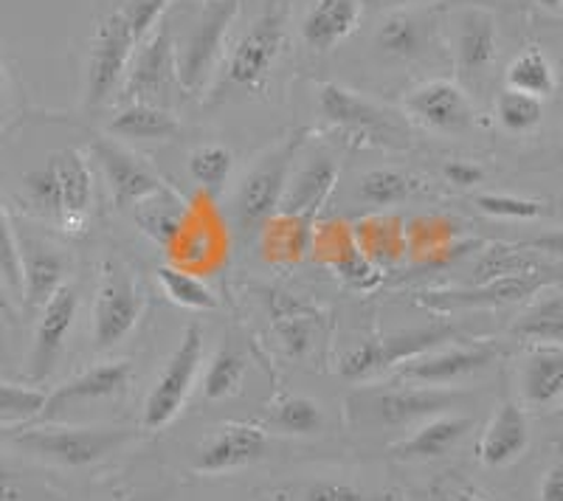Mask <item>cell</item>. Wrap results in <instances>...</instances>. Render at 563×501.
<instances>
[{
    "label": "cell",
    "mask_w": 563,
    "mask_h": 501,
    "mask_svg": "<svg viewBox=\"0 0 563 501\" xmlns=\"http://www.w3.org/2000/svg\"><path fill=\"white\" fill-rule=\"evenodd\" d=\"M319 110L327 124H333L350 142L366 147L406 149L411 144V133L406 119H400L391 108L361 97L344 85L327 82L319 90Z\"/></svg>",
    "instance_id": "obj_1"
},
{
    "label": "cell",
    "mask_w": 563,
    "mask_h": 501,
    "mask_svg": "<svg viewBox=\"0 0 563 501\" xmlns=\"http://www.w3.org/2000/svg\"><path fill=\"white\" fill-rule=\"evenodd\" d=\"M240 12V0H206L198 26L186 34L175 48V71L178 85L186 93H198L211 79V71L218 65L220 48Z\"/></svg>",
    "instance_id": "obj_2"
},
{
    "label": "cell",
    "mask_w": 563,
    "mask_h": 501,
    "mask_svg": "<svg viewBox=\"0 0 563 501\" xmlns=\"http://www.w3.org/2000/svg\"><path fill=\"white\" fill-rule=\"evenodd\" d=\"M288 12V0H271L265 12L251 23L249 32L234 45L229 65H225V88L254 90L268 77L271 65L276 63L282 45L288 40V32H285Z\"/></svg>",
    "instance_id": "obj_3"
},
{
    "label": "cell",
    "mask_w": 563,
    "mask_h": 501,
    "mask_svg": "<svg viewBox=\"0 0 563 501\" xmlns=\"http://www.w3.org/2000/svg\"><path fill=\"white\" fill-rule=\"evenodd\" d=\"M200 360H203V333H200L198 324H189L178 349L169 355L167 367L150 389L147 403H144V417H141L144 428L161 431L178 417L200 372Z\"/></svg>",
    "instance_id": "obj_4"
},
{
    "label": "cell",
    "mask_w": 563,
    "mask_h": 501,
    "mask_svg": "<svg viewBox=\"0 0 563 501\" xmlns=\"http://www.w3.org/2000/svg\"><path fill=\"white\" fill-rule=\"evenodd\" d=\"M133 439L128 428H26L14 443L65 468H85Z\"/></svg>",
    "instance_id": "obj_5"
},
{
    "label": "cell",
    "mask_w": 563,
    "mask_h": 501,
    "mask_svg": "<svg viewBox=\"0 0 563 501\" xmlns=\"http://www.w3.org/2000/svg\"><path fill=\"white\" fill-rule=\"evenodd\" d=\"M299 144L301 133H294L290 138H285L243 180V187L238 192V220L245 232H256L279 209L282 194H285V187H288L290 162L296 158Z\"/></svg>",
    "instance_id": "obj_6"
},
{
    "label": "cell",
    "mask_w": 563,
    "mask_h": 501,
    "mask_svg": "<svg viewBox=\"0 0 563 501\" xmlns=\"http://www.w3.org/2000/svg\"><path fill=\"white\" fill-rule=\"evenodd\" d=\"M144 299L130 277V270L119 263H108L102 270L97 304H93V344L97 349L115 347L119 341L128 338L139 324Z\"/></svg>",
    "instance_id": "obj_7"
},
{
    "label": "cell",
    "mask_w": 563,
    "mask_h": 501,
    "mask_svg": "<svg viewBox=\"0 0 563 501\" xmlns=\"http://www.w3.org/2000/svg\"><path fill=\"white\" fill-rule=\"evenodd\" d=\"M135 45L139 43H135L133 32H130L128 20H124L122 12L108 14V18L99 23L88 63L90 108H99V104L110 102V97H113L115 90L122 88Z\"/></svg>",
    "instance_id": "obj_8"
},
{
    "label": "cell",
    "mask_w": 563,
    "mask_h": 501,
    "mask_svg": "<svg viewBox=\"0 0 563 501\" xmlns=\"http://www.w3.org/2000/svg\"><path fill=\"white\" fill-rule=\"evenodd\" d=\"M454 335V327H445V324H434V327L422 330H404L397 335H386V338H369L364 344H358L355 349L341 358V375L346 380H364L369 375L380 372V369L391 367V364H400V360H411L417 355H426L449 341Z\"/></svg>",
    "instance_id": "obj_9"
},
{
    "label": "cell",
    "mask_w": 563,
    "mask_h": 501,
    "mask_svg": "<svg viewBox=\"0 0 563 501\" xmlns=\"http://www.w3.org/2000/svg\"><path fill=\"white\" fill-rule=\"evenodd\" d=\"M173 85H178V71H175V45L173 26L164 18L155 26V32L144 40L141 52L135 54L133 68L124 77V99L130 102H147V99L164 97ZM180 88V85H178Z\"/></svg>",
    "instance_id": "obj_10"
},
{
    "label": "cell",
    "mask_w": 563,
    "mask_h": 501,
    "mask_svg": "<svg viewBox=\"0 0 563 501\" xmlns=\"http://www.w3.org/2000/svg\"><path fill=\"white\" fill-rule=\"evenodd\" d=\"M167 250L173 257V265L189 270L195 277L220 268L225 259V232L218 212L211 207H200V203L195 207L192 203L178 237L173 240Z\"/></svg>",
    "instance_id": "obj_11"
},
{
    "label": "cell",
    "mask_w": 563,
    "mask_h": 501,
    "mask_svg": "<svg viewBox=\"0 0 563 501\" xmlns=\"http://www.w3.org/2000/svg\"><path fill=\"white\" fill-rule=\"evenodd\" d=\"M40 310L43 313H40L37 330H34V347L32 355H29V378L34 383H43L57 369V360L63 355L65 341H68L70 327H74V319H77L79 310L77 288L74 285H63Z\"/></svg>",
    "instance_id": "obj_12"
},
{
    "label": "cell",
    "mask_w": 563,
    "mask_h": 501,
    "mask_svg": "<svg viewBox=\"0 0 563 501\" xmlns=\"http://www.w3.org/2000/svg\"><path fill=\"white\" fill-rule=\"evenodd\" d=\"M406 110L422 127L434 130V133L456 135L474 124L471 99L449 79H431V82L411 88L406 97Z\"/></svg>",
    "instance_id": "obj_13"
},
{
    "label": "cell",
    "mask_w": 563,
    "mask_h": 501,
    "mask_svg": "<svg viewBox=\"0 0 563 501\" xmlns=\"http://www.w3.org/2000/svg\"><path fill=\"white\" fill-rule=\"evenodd\" d=\"M130 383V364L128 360H110V364H99L90 367L88 372L70 378L52 394H45V403L34 420L37 423H48L65 414L68 409H77L85 403H97V400H110L115 394H122Z\"/></svg>",
    "instance_id": "obj_14"
},
{
    "label": "cell",
    "mask_w": 563,
    "mask_h": 501,
    "mask_svg": "<svg viewBox=\"0 0 563 501\" xmlns=\"http://www.w3.org/2000/svg\"><path fill=\"white\" fill-rule=\"evenodd\" d=\"M93 155H97L99 167H102L110 192H113V200L119 207H139L141 200L153 198L155 192L164 189L161 178L147 164H141L133 153H128L110 138H97Z\"/></svg>",
    "instance_id": "obj_15"
},
{
    "label": "cell",
    "mask_w": 563,
    "mask_h": 501,
    "mask_svg": "<svg viewBox=\"0 0 563 501\" xmlns=\"http://www.w3.org/2000/svg\"><path fill=\"white\" fill-rule=\"evenodd\" d=\"M496 358H499V347H493V344L451 347L434 355L411 358V364H406V367L400 369V375L429 386H449V383H456V380L467 378V375L479 372V369L490 367Z\"/></svg>",
    "instance_id": "obj_16"
},
{
    "label": "cell",
    "mask_w": 563,
    "mask_h": 501,
    "mask_svg": "<svg viewBox=\"0 0 563 501\" xmlns=\"http://www.w3.org/2000/svg\"><path fill=\"white\" fill-rule=\"evenodd\" d=\"M550 285L544 274H512V277L490 279L485 285H474L471 290H454V293H431L426 302L437 310H460V308H496V304L521 302L527 296H536Z\"/></svg>",
    "instance_id": "obj_17"
},
{
    "label": "cell",
    "mask_w": 563,
    "mask_h": 501,
    "mask_svg": "<svg viewBox=\"0 0 563 501\" xmlns=\"http://www.w3.org/2000/svg\"><path fill=\"white\" fill-rule=\"evenodd\" d=\"M265 450H268V439L260 428H254V425H225L218 437L203 445L195 470H200V474L238 470L256 463V459H263Z\"/></svg>",
    "instance_id": "obj_18"
},
{
    "label": "cell",
    "mask_w": 563,
    "mask_h": 501,
    "mask_svg": "<svg viewBox=\"0 0 563 501\" xmlns=\"http://www.w3.org/2000/svg\"><path fill=\"white\" fill-rule=\"evenodd\" d=\"M530 445V425L519 403H501L479 439V459L487 468L516 463Z\"/></svg>",
    "instance_id": "obj_19"
},
{
    "label": "cell",
    "mask_w": 563,
    "mask_h": 501,
    "mask_svg": "<svg viewBox=\"0 0 563 501\" xmlns=\"http://www.w3.org/2000/svg\"><path fill=\"white\" fill-rule=\"evenodd\" d=\"M521 400L532 412H552L563 400V347H536L521 369Z\"/></svg>",
    "instance_id": "obj_20"
},
{
    "label": "cell",
    "mask_w": 563,
    "mask_h": 501,
    "mask_svg": "<svg viewBox=\"0 0 563 501\" xmlns=\"http://www.w3.org/2000/svg\"><path fill=\"white\" fill-rule=\"evenodd\" d=\"M431 34H434V9H397L384 18L375 43L386 57L415 59L429 48Z\"/></svg>",
    "instance_id": "obj_21"
},
{
    "label": "cell",
    "mask_w": 563,
    "mask_h": 501,
    "mask_svg": "<svg viewBox=\"0 0 563 501\" xmlns=\"http://www.w3.org/2000/svg\"><path fill=\"white\" fill-rule=\"evenodd\" d=\"M361 0H316L301 20V37L313 52H333L358 26Z\"/></svg>",
    "instance_id": "obj_22"
},
{
    "label": "cell",
    "mask_w": 563,
    "mask_h": 501,
    "mask_svg": "<svg viewBox=\"0 0 563 501\" xmlns=\"http://www.w3.org/2000/svg\"><path fill=\"white\" fill-rule=\"evenodd\" d=\"M313 250L321 263L333 265L346 282L358 285V288L375 282V265L364 257V250L358 248V240L344 223L324 225L316 234Z\"/></svg>",
    "instance_id": "obj_23"
},
{
    "label": "cell",
    "mask_w": 563,
    "mask_h": 501,
    "mask_svg": "<svg viewBox=\"0 0 563 501\" xmlns=\"http://www.w3.org/2000/svg\"><path fill=\"white\" fill-rule=\"evenodd\" d=\"M456 400L460 394L449 389H391L375 400V412L386 425H409L445 412Z\"/></svg>",
    "instance_id": "obj_24"
},
{
    "label": "cell",
    "mask_w": 563,
    "mask_h": 501,
    "mask_svg": "<svg viewBox=\"0 0 563 501\" xmlns=\"http://www.w3.org/2000/svg\"><path fill=\"white\" fill-rule=\"evenodd\" d=\"M20 259H23V302L29 308H43L65 279V263L57 250L34 240H23L20 245Z\"/></svg>",
    "instance_id": "obj_25"
},
{
    "label": "cell",
    "mask_w": 563,
    "mask_h": 501,
    "mask_svg": "<svg viewBox=\"0 0 563 501\" xmlns=\"http://www.w3.org/2000/svg\"><path fill=\"white\" fill-rule=\"evenodd\" d=\"M335 180H339V167L324 155H316L308 167H301L294 178L288 180L285 194H282L279 212L282 214H310L333 192Z\"/></svg>",
    "instance_id": "obj_26"
},
{
    "label": "cell",
    "mask_w": 563,
    "mask_h": 501,
    "mask_svg": "<svg viewBox=\"0 0 563 501\" xmlns=\"http://www.w3.org/2000/svg\"><path fill=\"white\" fill-rule=\"evenodd\" d=\"M496 57V20L485 9H467L456 32V65L462 74H482Z\"/></svg>",
    "instance_id": "obj_27"
},
{
    "label": "cell",
    "mask_w": 563,
    "mask_h": 501,
    "mask_svg": "<svg viewBox=\"0 0 563 501\" xmlns=\"http://www.w3.org/2000/svg\"><path fill=\"white\" fill-rule=\"evenodd\" d=\"M48 164L54 167L59 180V192H63V223H79L85 220L93 200V180H90L88 164L77 149H59L48 155Z\"/></svg>",
    "instance_id": "obj_28"
},
{
    "label": "cell",
    "mask_w": 563,
    "mask_h": 501,
    "mask_svg": "<svg viewBox=\"0 0 563 501\" xmlns=\"http://www.w3.org/2000/svg\"><path fill=\"white\" fill-rule=\"evenodd\" d=\"M310 214H274L263 225V254L276 265H290L305 259L310 250Z\"/></svg>",
    "instance_id": "obj_29"
},
{
    "label": "cell",
    "mask_w": 563,
    "mask_h": 501,
    "mask_svg": "<svg viewBox=\"0 0 563 501\" xmlns=\"http://www.w3.org/2000/svg\"><path fill=\"white\" fill-rule=\"evenodd\" d=\"M268 310L285 353L290 358H301L310 349V344H313V310H308V304H301L296 296L282 293V290H271Z\"/></svg>",
    "instance_id": "obj_30"
},
{
    "label": "cell",
    "mask_w": 563,
    "mask_h": 501,
    "mask_svg": "<svg viewBox=\"0 0 563 501\" xmlns=\"http://www.w3.org/2000/svg\"><path fill=\"white\" fill-rule=\"evenodd\" d=\"M474 420L471 417H434L426 425L409 434L400 445H395L397 459H437L445 457L467 431Z\"/></svg>",
    "instance_id": "obj_31"
},
{
    "label": "cell",
    "mask_w": 563,
    "mask_h": 501,
    "mask_svg": "<svg viewBox=\"0 0 563 501\" xmlns=\"http://www.w3.org/2000/svg\"><path fill=\"white\" fill-rule=\"evenodd\" d=\"M178 119L164 108L150 102H133L122 113H115L108 124V133L115 138H133V142H167L178 135Z\"/></svg>",
    "instance_id": "obj_32"
},
{
    "label": "cell",
    "mask_w": 563,
    "mask_h": 501,
    "mask_svg": "<svg viewBox=\"0 0 563 501\" xmlns=\"http://www.w3.org/2000/svg\"><path fill=\"white\" fill-rule=\"evenodd\" d=\"M186 214H189V207L175 192H169L167 187L155 192L153 198L141 200L135 207V223L144 229L147 237H153L155 243L169 248L173 240L178 237L180 225H184Z\"/></svg>",
    "instance_id": "obj_33"
},
{
    "label": "cell",
    "mask_w": 563,
    "mask_h": 501,
    "mask_svg": "<svg viewBox=\"0 0 563 501\" xmlns=\"http://www.w3.org/2000/svg\"><path fill=\"white\" fill-rule=\"evenodd\" d=\"M355 240H358V248L364 250V257L372 265H380V268L395 265L397 259L404 257V250H409L404 220L397 218L364 220L358 225V232H355Z\"/></svg>",
    "instance_id": "obj_34"
},
{
    "label": "cell",
    "mask_w": 563,
    "mask_h": 501,
    "mask_svg": "<svg viewBox=\"0 0 563 501\" xmlns=\"http://www.w3.org/2000/svg\"><path fill=\"white\" fill-rule=\"evenodd\" d=\"M510 333L516 338L538 344V347L563 344V296L550 293L544 299H538L530 310H525L516 319Z\"/></svg>",
    "instance_id": "obj_35"
},
{
    "label": "cell",
    "mask_w": 563,
    "mask_h": 501,
    "mask_svg": "<svg viewBox=\"0 0 563 501\" xmlns=\"http://www.w3.org/2000/svg\"><path fill=\"white\" fill-rule=\"evenodd\" d=\"M507 88L536 99L552 97L558 88V77L550 57L544 52H538V48L521 52L519 57L512 59L510 68H507Z\"/></svg>",
    "instance_id": "obj_36"
},
{
    "label": "cell",
    "mask_w": 563,
    "mask_h": 501,
    "mask_svg": "<svg viewBox=\"0 0 563 501\" xmlns=\"http://www.w3.org/2000/svg\"><path fill=\"white\" fill-rule=\"evenodd\" d=\"M158 285L169 302L180 304L186 310H214L218 308V296L206 288V282L189 270L178 265H161Z\"/></svg>",
    "instance_id": "obj_37"
},
{
    "label": "cell",
    "mask_w": 563,
    "mask_h": 501,
    "mask_svg": "<svg viewBox=\"0 0 563 501\" xmlns=\"http://www.w3.org/2000/svg\"><path fill=\"white\" fill-rule=\"evenodd\" d=\"M411 187H415V180L397 169H372L358 180V194L369 207L386 209L404 203L411 194Z\"/></svg>",
    "instance_id": "obj_38"
},
{
    "label": "cell",
    "mask_w": 563,
    "mask_h": 501,
    "mask_svg": "<svg viewBox=\"0 0 563 501\" xmlns=\"http://www.w3.org/2000/svg\"><path fill=\"white\" fill-rule=\"evenodd\" d=\"M245 369H249V364H245L243 355L225 344V347L211 358L209 369H206L203 394L209 400H220L234 394L240 389V383H243Z\"/></svg>",
    "instance_id": "obj_39"
},
{
    "label": "cell",
    "mask_w": 563,
    "mask_h": 501,
    "mask_svg": "<svg viewBox=\"0 0 563 501\" xmlns=\"http://www.w3.org/2000/svg\"><path fill=\"white\" fill-rule=\"evenodd\" d=\"M496 119H499V124L507 133H532L541 124V119H544V104H541V99L507 88L496 99Z\"/></svg>",
    "instance_id": "obj_40"
},
{
    "label": "cell",
    "mask_w": 563,
    "mask_h": 501,
    "mask_svg": "<svg viewBox=\"0 0 563 501\" xmlns=\"http://www.w3.org/2000/svg\"><path fill=\"white\" fill-rule=\"evenodd\" d=\"M231 167H234V158L223 144H206L189 155V172H192L195 183L209 194H218L225 187Z\"/></svg>",
    "instance_id": "obj_41"
},
{
    "label": "cell",
    "mask_w": 563,
    "mask_h": 501,
    "mask_svg": "<svg viewBox=\"0 0 563 501\" xmlns=\"http://www.w3.org/2000/svg\"><path fill=\"white\" fill-rule=\"evenodd\" d=\"M23 187H26L29 203H32L43 218H52L63 223V192H59V180L52 164L45 162V167L29 172L26 178H23Z\"/></svg>",
    "instance_id": "obj_42"
},
{
    "label": "cell",
    "mask_w": 563,
    "mask_h": 501,
    "mask_svg": "<svg viewBox=\"0 0 563 501\" xmlns=\"http://www.w3.org/2000/svg\"><path fill=\"white\" fill-rule=\"evenodd\" d=\"M0 282L7 285L12 299L23 302V259H20V243L9 223V214L0 207Z\"/></svg>",
    "instance_id": "obj_43"
},
{
    "label": "cell",
    "mask_w": 563,
    "mask_h": 501,
    "mask_svg": "<svg viewBox=\"0 0 563 501\" xmlns=\"http://www.w3.org/2000/svg\"><path fill=\"white\" fill-rule=\"evenodd\" d=\"M274 423L288 434H316L324 423V414H321L319 403L308 398H288L282 400L279 409L274 414Z\"/></svg>",
    "instance_id": "obj_44"
},
{
    "label": "cell",
    "mask_w": 563,
    "mask_h": 501,
    "mask_svg": "<svg viewBox=\"0 0 563 501\" xmlns=\"http://www.w3.org/2000/svg\"><path fill=\"white\" fill-rule=\"evenodd\" d=\"M476 207L490 218L501 220H536L544 214V203L541 200L519 198V194H501V192H487L476 198Z\"/></svg>",
    "instance_id": "obj_45"
},
{
    "label": "cell",
    "mask_w": 563,
    "mask_h": 501,
    "mask_svg": "<svg viewBox=\"0 0 563 501\" xmlns=\"http://www.w3.org/2000/svg\"><path fill=\"white\" fill-rule=\"evenodd\" d=\"M45 403V394L29 386L0 383V420H34Z\"/></svg>",
    "instance_id": "obj_46"
},
{
    "label": "cell",
    "mask_w": 563,
    "mask_h": 501,
    "mask_svg": "<svg viewBox=\"0 0 563 501\" xmlns=\"http://www.w3.org/2000/svg\"><path fill=\"white\" fill-rule=\"evenodd\" d=\"M169 3L173 0H128V7L122 9V14L128 20L135 43H144L155 32V26L164 20V12H167Z\"/></svg>",
    "instance_id": "obj_47"
},
{
    "label": "cell",
    "mask_w": 563,
    "mask_h": 501,
    "mask_svg": "<svg viewBox=\"0 0 563 501\" xmlns=\"http://www.w3.org/2000/svg\"><path fill=\"white\" fill-rule=\"evenodd\" d=\"M532 270H536V265L521 257V254H516V250H487L485 259L476 265V285L512 277V274H532Z\"/></svg>",
    "instance_id": "obj_48"
},
{
    "label": "cell",
    "mask_w": 563,
    "mask_h": 501,
    "mask_svg": "<svg viewBox=\"0 0 563 501\" xmlns=\"http://www.w3.org/2000/svg\"><path fill=\"white\" fill-rule=\"evenodd\" d=\"M301 501H366V496L358 488H352L346 482H330V479H319V482L308 485Z\"/></svg>",
    "instance_id": "obj_49"
},
{
    "label": "cell",
    "mask_w": 563,
    "mask_h": 501,
    "mask_svg": "<svg viewBox=\"0 0 563 501\" xmlns=\"http://www.w3.org/2000/svg\"><path fill=\"white\" fill-rule=\"evenodd\" d=\"M445 178L454 183V187H476L485 180V169L474 162H449L445 164Z\"/></svg>",
    "instance_id": "obj_50"
},
{
    "label": "cell",
    "mask_w": 563,
    "mask_h": 501,
    "mask_svg": "<svg viewBox=\"0 0 563 501\" xmlns=\"http://www.w3.org/2000/svg\"><path fill=\"white\" fill-rule=\"evenodd\" d=\"M538 499H541V501H563V463L547 470V476L541 479V488H538Z\"/></svg>",
    "instance_id": "obj_51"
},
{
    "label": "cell",
    "mask_w": 563,
    "mask_h": 501,
    "mask_svg": "<svg viewBox=\"0 0 563 501\" xmlns=\"http://www.w3.org/2000/svg\"><path fill=\"white\" fill-rule=\"evenodd\" d=\"M530 248L544 250V254H555V257H563V229L561 232H550V234H541L530 243Z\"/></svg>",
    "instance_id": "obj_52"
},
{
    "label": "cell",
    "mask_w": 563,
    "mask_h": 501,
    "mask_svg": "<svg viewBox=\"0 0 563 501\" xmlns=\"http://www.w3.org/2000/svg\"><path fill=\"white\" fill-rule=\"evenodd\" d=\"M0 501H20L18 479L3 463H0Z\"/></svg>",
    "instance_id": "obj_53"
},
{
    "label": "cell",
    "mask_w": 563,
    "mask_h": 501,
    "mask_svg": "<svg viewBox=\"0 0 563 501\" xmlns=\"http://www.w3.org/2000/svg\"><path fill=\"white\" fill-rule=\"evenodd\" d=\"M0 313L7 315L9 322H14V308H12V299H9V290L7 285L0 282Z\"/></svg>",
    "instance_id": "obj_54"
},
{
    "label": "cell",
    "mask_w": 563,
    "mask_h": 501,
    "mask_svg": "<svg viewBox=\"0 0 563 501\" xmlns=\"http://www.w3.org/2000/svg\"><path fill=\"white\" fill-rule=\"evenodd\" d=\"M536 3L541 9H550V12H558V9H563V0H536Z\"/></svg>",
    "instance_id": "obj_55"
},
{
    "label": "cell",
    "mask_w": 563,
    "mask_h": 501,
    "mask_svg": "<svg viewBox=\"0 0 563 501\" xmlns=\"http://www.w3.org/2000/svg\"><path fill=\"white\" fill-rule=\"evenodd\" d=\"M3 97H7V79H3V65H0V116H3Z\"/></svg>",
    "instance_id": "obj_56"
},
{
    "label": "cell",
    "mask_w": 563,
    "mask_h": 501,
    "mask_svg": "<svg viewBox=\"0 0 563 501\" xmlns=\"http://www.w3.org/2000/svg\"><path fill=\"white\" fill-rule=\"evenodd\" d=\"M124 501H167L164 493H155V496H133V499H124Z\"/></svg>",
    "instance_id": "obj_57"
},
{
    "label": "cell",
    "mask_w": 563,
    "mask_h": 501,
    "mask_svg": "<svg viewBox=\"0 0 563 501\" xmlns=\"http://www.w3.org/2000/svg\"><path fill=\"white\" fill-rule=\"evenodd\" d=\"M456 501H485V499H479V496H474V493H460L456 496Z\"/></svg>",
    "instance_id": "obj_58"
},
{
    "label": "cell",
    "mask_w": 563,
    "mask_h": 501,
    "mask_svg": "<svg viewBox=\"0 0 563 501\" xmlns=\"http://www.w3.org/2000/svg\"><path fill=\"white\" fill-rule=\"evenodd\" d=\"M561 162H563V153H561Z\"/></svg>",
    "instance_id": "obj_59"
}]
</instances>
